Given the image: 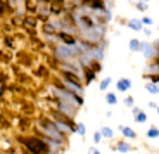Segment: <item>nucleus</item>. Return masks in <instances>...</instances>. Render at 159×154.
Returning a JSON list of instances; mask_svg holds the SVG:
<instances>
[{"label":"nucleus","instance_id":"obj_22","mask_svg":"<svg viewBox=\"0 0 159 154\" xmlns=\"http://www.w3.org/2000/svg\"><path fill=\"white\" fill-rule=\"evenodd\" d=\"M125 104H126L128 107H132L133 106V99L132 97H126V99H125Z\"/></svg>","mask_w":159,"mask_h":154},{"label":"nucleus","instance_id":"obj_4","mask_svg":"<svg viewBox=\"0 0 159 154\" xmlns=\"http://www.w3.org/2000/svg\"><path fill=\"white\" fill-rule=\"evenodd\" d=\"M130 87H132V81L128 80V78H123V80L118 81V90L119 92H126Z\"/></svg>","mask_w":159,"mask_h":154},{"label":"nucleus","instance_id":"obj_16","mask_svg":"<svg viewBox=\"0 0 159 154\" xmlns=\"http://www.w3.org/2000/svg\"><path fill=\"white\" fill-rule=\"evenodd\" d=\"M147 90L150 92V94H157V85H154V83H149V85H147Z\"/></svg>","mask_w":159,"mask_h":154},{"label":"nucleus","instance_id":"obj_27","mask_svg":"<svg viewBox=\"0 0 159 154\" xmlns=\"http://www.w3.org/2000/svg\"><path fill=\"white\" fill-rule=\"evenodd\" d=\"M59 2H62V0H54V4H59Z\"/></svg>","mask_w":159,"mask_h":154},{"label":"nucleus","instance_id":"obj_2","mask_svg":"<svg viewBox=\"0 0 159 154\" xmlns=\"http://www.w3.org/2000/svg\"><path fill=\"white\" fill-rule=\"evenodd\" d=\"M40 125H42L43 128H45V132L50 135V137L57 138V140H62V137H61V133H59V130L55 128V125H54L52 121H48V120H40Z\"/></svg>","mask_w":159,"mask_h":154},{"label":"nucleus","instance_id":"obj_11","mask_svg":"<svg viewBox=\"0 0 159 154\" xmlns=\"http://www.w3.org/2000/svg\"><path fill=\"white\" fill-rule=\"evenodd\" d=\"M106 101L109 102L111 106H114V104L118 102V99H116V95H114V94H107V95H106Z\"/></svg>","mask_w":159,"mask_h":154},{"label":"nucleus","instance_id":"obj_20","mask_svg":"<svg viewBox=\"0 0 159 154\" xmlns=\"http://www.w3.org/2000/svg\"><path fill=\"white\" fill-rule=\"evenodd\" d=\"M76 130H78L80 135H85V125H81V123H80L78 127H76Z\"/></svg>","mask_w":159,"mask_h":154},{"label":"nucleus","instance_id":"obj_15","mask_svg":"<svg viewBox=\"0 0 159 154\" xmlns=\"http://www.w3.org/2000/svg\"><path fill=\"white\" fill-rule=\"evenodd\" d=\"M137 121L138 123L147 121V114H145V113H137Z\"/></svg>","mask_w":159,"mask_h":154},{"label":"nucleus","instance_id":"obj_5","mask_svg":"<svg viewBox=\"0 0 159 154\" xmlns=\"http://www.w3.org/2000/svg\"><path fill=\"white\" fill-rule=\"evenodd\" d=\"M85 4H90L92 9H95V11H101V9H104V4H102L101 0H85Z\"/></svg>","mask_w":159,"mask_h":154},{"label":"nucleus","instance_id":"obj_28","mask_svg":"<svg viewBox=\"0 0 159 154\" xmlns=\"http://www.w3.org/2000/svg\"><path fill=\"white\" fill-rule=\"evenodd\" d=\"M138 2H143V4H147L149 0H138Z\"/></svg>","mask_w":159,"mask_h":154},{"label":"nucleus","instance_id":"obj_26","mask_svg":"<svg viewBox=\"0 0 159 154\" xmlns=\"http://www.w3.org/2000/svg\"><path fill=\"white\" fill-rule=\"evenodd\" d=\"M24 154H31V152H30V151H28V149H24Z\"/></svg>","mask_w":159,"mask_h":154},{"label":"nucleus","instance_id":"obj_6","mask_svg":"<svg viewBox=\"0 0 159 154\" xmlns=\"http://www.w3.org/2000/svg\"><path fill=\"white\" fill-rule=\"evenodd\" d=\"M59 37H61V40H64V42L69 43V45H74V43H76L74 37H71V35H68V33H62V31H61V35H59Z\"/></svg>","mask_w":159,"mask_h":154},{"label":"nucleus","instance_id":"obj_24","mask_svg":"<svg viewBox=\"0 0 159 154\" xmlns=\"http://www.w3.org/2000/svg\"><path fill=\"white\" fill-rule=\"evenodd\" d=\"M94 140H95V142H99V140H101V132H97L95 135H94Z\"/></svg>","mask_w":159,"mask_h":154},{"label":"nucleus","instance_id":"obj_25","mask_svg":"<svg viewBox=\"0 0 159 154\" xmlns=\"http://www.w3.org/2000/svg\"><path fill=\"white\" fill-rule=\"evenodd\" d=\"M90 154H99V152H97L95 149H90Z\"/></svg>","mask_w":159,"mask_h":154},{"label":"nucleus","instance_id":"obj_23","mask_svg":"<svg viewBox=\"0 0 159 154\" xmlns=\"http://www.w3.org/2000/svg\"><path fill=\"white\" fill-rule=\"evenodd\" d=\"M5 9H7V5L4 4V2H2V0H0V14H2V12L5 11Z\"/></svg>","mask_w":159,"mask_h":154},{"label":"nucleus","instance_id":"obj_18","mask_svg":"<svg viewBox=\"0 0 159 154\" xmlns=\"http://www.w3.org/2000/svg\"><path fill=\"white\" fill-rule=\"evenodd\" d=\"M109 83H111V78H106V80L101 83V88H102V90H106L107 87H109Z\"/></svg>","mask_w":159,"mask_h":154},{"label":"nucleus","instance_id":"obj_19","mask_svg":"<svg viewBox=\"0 0 159 154\" xmlns=\"http://www.w3.org/2000/svg\"><path fill=\"white\" fill-rule=\"evenodd\" d=\"M137 7H138V11H142V12L149 9V5H147V4H143V2H138V5H137Z\"/></svg>","mask_w":159,"mask_h":154},{"label":"nucleus","instance_id":"obj_21","mask_svg":"<svg viewBox=\"0 0 159 154\" xmlns=\"http://www.w3.org/2000/svg\"><path fill=\"white\" fill-rule=\"evenodd\" d=\"M140 23H143V24H147V26H150V24H154V21H152V19H150V17H143V19H142V21H140Z\"/></svg>","mask_w":159,"mask_h":154},{"label":"nucleus","instance_id":"obj_3","mask_svg":"<svg viewBox=\"0 0 159 154\" xmlns=\"http://www.w3.org/2000/svg\"><path fill=\"white\" fill-rule=\"evenodd\" d=\"M57 54H59V57H61V59H71V57H74L78 52H76V48L71 50V48H68V47H59Z\"/></svg>","mask_w":159,"mask_h":154},{"label":"nucleus","instance_id":"obj_13","mask_svg":"<svg viewBox=\"0 0 159 154\" xmlns=\"http://www.w3.org/2000/svg\"><path fill=\"white\" fill-rule=\"evenodd\" d=\"M85 81H87V83H92V81H94V71H88V69H87V73H85Z\"/></svg>","mask_w":159,"mask_h":154},{"label":"nucleus","instance_id":"obj_14","mask_svg":"<svg viewBox=\"0 0 159 154\" xmlns=\"http://www.w3.org/2000/svg\"><path fill=\"white\" fill-rule=\"evenodd\" d=\"M102 135H104V137H107V138H111L112 137V130H111V128H107V127H104V128H102Z\"/></svg>","mask_w":159,"mask_h":154},{"label":"nucleus","instance_id":"obj_17","mask_svg":"<svg viewBox=\"0 0 159 154\" xmlns=\"http://www.w3.org/2000/svg\"><path fill=\"white\" fill-rule=\"evenodd\" d=\"M157 133H159V132H157V128H150L147 135H149L150 138H156V137H157Z\"/></svg>","mask_w":159,"mask_h":154},{"label":"nucleus","instance_id":"obj_9","mask_svg":"<svg viewBox=\"0 0 159 154\" xmlns=\"http://www.w3.org/2000/svg\"><path fill=\"white\" fill-rule=\"evenodd\" d=\"M128 26L132 28V30H142V24H140V21L138 19H130V23H128Z\"/></svg>","mask_w":159,"mask_h":154},{"label":"nucleus","instance_id":"obj_1","mask_svg":"<svg viewBox=\"0 0 159 154\" xmlns=\"http://www.w3.org/2000/svg\"><path fill=\"white\" fill-rule=\"evenodd\" d=\"M23 142L26 144V149L33 154H48V145L43 140L37 137H31V138H23Z\"/></svg>","mask_w":159,"mask_h":154},{"label":"nucleus","instance_id":"obj_12","mask_svg":"<svg viewBox=\"0 0 159 154\" xmlns=\"http://www.w3.org/2000/svg\"><path fill=\"white\" fill-rule=\"evenodd\" d=\"M138 48H140V42H138V40H132V42H130V50L135 52V50H138Z\"/></svg>","mask_w":159,"mask_h":154},{"label":"nucleus","instance_id":"obj_7","mask_svg":"<svg viewBox=\"0 0 159 154\" xmlns=\"http://www.w3.org/2000/svg\"><path fill=\"white\" fill-rule=\"evenodd\" d=\"M112 149H116V151H119V152H130V145L128 144H125V142H119V144H116Z\"/></svg>","mask_w":159,"mask_h":154},{"label":"nucleus","instance_id":"obj_8","mask_svg":"<svg viewBox=\"0 0 159 154\" xmlns=\"http://www.w3.org/2000/svg\"><path fill=\"white\" fill-rule=\"evenodd\" d=\"M140 50H142L145 56H152V47L149 43H140Z\"/></svg>","mask_w":159,"mask_h":154},{"label":"nucleus","instance_id":"obj_10","mask_svg":"<svg viewBox=\"0 0 159 154\" xmlns=\"http://www.w3.org/2000/svg\"><path fill=\"white\" fill-rule=\"evenodd\" d=\"M121 130H123V135H125V137H130V138L135 137V132H133L132 128H126V127H125V128H121Z\"/></svg>","mask_w":159,"mask_h":154}]
</instances>
